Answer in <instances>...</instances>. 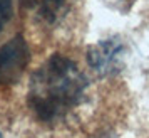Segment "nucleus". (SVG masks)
I'll return each instance as SVG.
<instances>
[{"instance_id":"4","label":"nucleus","mask_w":149,"mask_h":138,"mask_svg":"<svg viewBox=\"0 0 149 138\" xmlns=\"http://www.w3.org/2000/svg\"><path fill=\"white\" fill-rule=\"evenodd\" d=\"M24 4L39 20L45 24H55L67 8V0H24Z\"/></svg>"},{"instance_id":"3","label":"nucleus","mask_w":149,"mask_h":138,"mask_svg":"<svg viewBox=\"0 0 149 138\" xmlns=\"http://www.w3.org/2000/svg\"><path fill=\"white\" fill-rule=\"evenodd\" d=\"M124 47L117 41H102L89 51V64L99 74H112L119 71Z\"/></svg>"},{"instance_id":"2","label":"nucleus","mask_w":149,"mask_h":138,"mask_svg":"<svg viewBox=\"0 0 149 138\" xmlns=\"http://www.w3.org/2000/svg\"><path fill=\"white\" fill-rule=\"evenodd\" d=\"M30 61V51L22 35H15L0 47V86L17 83Z\"/></svg>"},{"instance_id":"5","label":"nucleus","mask_w":149,"mask_h":138,"mask_svg":"<svg viewBox=\"0 0 149 138\" xmlns=\"http://www.w3.org/2000/svg\"><path fill=\"white\" fill-rule=\"evenodd\" d=\"M12 17V0H0V32Z\"/></svg>"},{"instance_id":"7","label":"nucleus","mask_w":149,"mask_h":138,"mask_svg":"<svg viewBox=\"0 0 149 138\" xmlns=\"http://www.w3.org/2000/svg\"><path fill=\"white\" fill-rule=\"evenodd\" d=\"M0 138H3V135H2V133H0Z\"/></svg>"},{"instance_id":"6","label":"nucleus","mask_w":149,"mask_h":138,"mask_svg":"<svg viewBox=\"0 0 149 138\" xmlns=\"http://www.w3.org/2000/svg\"><path fill=\"white\" fill-rule=\"evenodd\" d=\"M119 4H127V5H131L132 0H119Z\"/></svg>"},{"instance_id":"1","label":"nucleus","mask_w":149,"mask_h":138,"mask_svg":"<svg viewBox=\"0 0 149 138\" xmlns=\"http://www.w3.org/2000/svg\"><path fill=\"white\" fill-rule=\"evenodd\" d=\"M87 79L70 57L52 54L34 73L27 104L44 123H57L84 101Z\"/></svg>"}]
</instances>
